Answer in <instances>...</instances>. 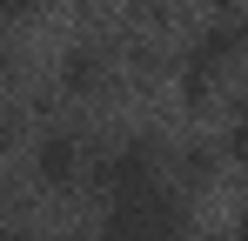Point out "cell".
Segmentation results:
<instances>
[{
    "label": "cell",
    "instance_id": "cell-3",
    "mask_svg": "<svg viewBox=\"0 0 248 241\" xmlns=\"http://www.w3.org/2000/svg\"><path fill=\"white\" fill-rule=\"evenodd\" d=\"M148 181H161V141H148V134H134V141H121V148H108V154L94 161V188L108 201L134 195Z\"/></svg>",
    "mask_w": 248,
    "mask_h": 241
},
{
    "label": "cell",
    "instance_id": "cell-7",
    "mask_svg": "<svg viewBox=\"0 0 248 241\" xmlns=\"http://www.w3.org/2000/svg\"><path fill=\"white\" fill-rule=\"evenodd\" d=\"M41 0H0V20H34Z\"/></svg>",
    "mask_w": 248,
    "mask_h": 241
},
{
    "label": "cell",
    "instance_id": "cell-9",
    "mask_svg": "<svg viewBox=\"0 0 248 241\" xmlns=\"http://www.w3.org/2000/svg\"><path fill=\"white\" fill-rule=\"evenodd\" d=\"M235 241H248V201H242V214H235Z\"/></svg>",
    "mask_w": 248,
    "mask_h": 241
},
{
    "label": "cell",
    "instance_id": "cell-10",
    "mask_svg": "<svg viewBox=\"0 0 248 241\" xmlns=\"http://www.w3.org/2000/svg\"><path fill=\"white\" fill-rule=\"evenodd\" d=\"M0 241H27V235H20V228H0Z\"/></svg>",
    "mask_w": 248,
    "mask_h": 241
},
{
    "label": "cell",
    "instance_id": "cell-2",
    "mask_svg": "<svg viewBox=\"0 0 248 241\" xmlns=\"http://www.w3.org/2000/svg\"><path fill=\"white\" fill-rule=\"evenodd\" d=\"M242 47H248V20H242V14H215L202 34H195V47H188V74H181V94H188V101H202L208 87H215V74H221V67H228Z\"/></svg>",
    "mask_w": 248,
    "mask_h": 241
},
{
    "label": "cell",
    "instance_id": "cell-8",
    "mask_svg": "<svg viewBox=\"0 0 248 241\" xmlns=\"http://www.w3.org/2000/svg\"><path fill=\"white\" fill-rule=\"evenodd\" d=\"M14 148V114H0V154Z\"/></svg>",
    "mask_w": 248,
    "mask_h": 241
},
{
    "label": "cell",
    "instance_id": "cell-1",
    "mask_svg": "<svg viewBox=\"0 0 248 241\" xmlns=\"http://www.w3.org/2000/svg\"><path fill=\"white\" fill-rule=\"evenodd\" d=\"M181 235H188V201L161 181L114 195L101 214V241H181Z\"/></svg>",
    "mask_w": 248,
    "mask_h": 241
},
{
    "label": "cell",
    "instance_id": "cell-5",
    "mask_svg": "<svg viewBox=\"0 0 248 241\" xmlns=\"http://www.w3.org/2000/svg\"><path fill=\"white\" fill-rule=\"evenodd\" d=\"M94 80H101V54H94V47H74V54H67V87H74V94H94Z\"/></svg>",
    "mask_w": 248,
    "mask_h": 241
},
{
    "label": "cell",
    "instance_id": "cell-4",
    "mask_svg": "<svg viewBox=\"0 0 248 241\" xmlns=\"http://www.w3.org/2000/svg\"><path fill=\"white\" fill-rule=\"evenodd\" d=\"M81 167H87V148H81V134L74 127H54V134H41L34 141V181L41 188H74L81 181Z\"/></svg>",
    "mask_w": 248,
    "mask_h": 241
},
{
    "label": "cell",
    "instance_id": "cell-6",
    "mask_svg": "<svg viewBox=\"0 0 248 241\" xmlns=\"http://www.w3.org/2000/svg\"><path fill=\"white\" fill-rule=\"evenodd\" d=\"M228 154H235V161L248 167V107H242L235 120H228Z\"/></svg>",
    "mask_w": 248,
    "mask_h": 241
}]
</instances>
